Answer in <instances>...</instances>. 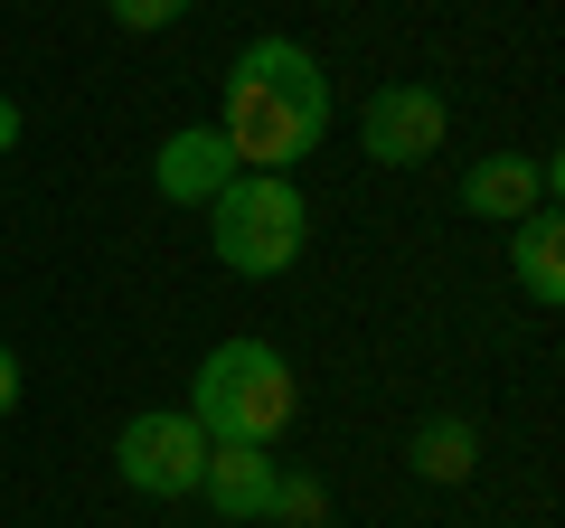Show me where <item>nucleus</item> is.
<instances>
[{"label": "nucleus", "mask_w": 565, "mask_h": 528, "mask_svg": "<svg viewBox=\"0 0 565 528\" xmlns=\"http://www.w3.org/2000/svg\"><path fill=\"white\" fill-rule=\"evenodd\" d=\"M217 133H226V151H236V170H274V180H292V170L321 151V133H330V76H321V57H311L302 39L236 47V66H226V85H217Z\"/></svg>", "instance_id": "obj_1"}, {"label": "nucleus", "mask_w": 565, "mask_h": 528, "mask_svg": "<svg viewBox=\"0 0 565 528\" xmlns=\"http://www.w3.org/2000/svg\"><path fill=\"white\" fill-rule=\"evenodd\" d=\"M189 415H199L207 444H274L302 415V378L264 340H217L199 359V378H189Z\"/></svg>", "instance_id": "obj_2"}, {"label": "nucleus", "mask_w": 565, "mask_h": 528, "mask_svg": "<svg viewBox=\"0 0 565 528\" xmlns=\"http://www.w3.org/2000/svg\"><path fill=\"white\" fill-rule=\"evenodd\" d=\"M207 245H217L226 274H282V264H302V245H311L302 189L274 180V170H236L207 199Z\"/></svg>", "instance_id": "obj_3"}, {"label": "nucleus", "mask_w": 565, "mask_h": 528, "mask_svg": "<svg viewBox=\"0 0 565 528\" xmlns=\"http://www.w3.org/2000/svg\"><path fill=\"white\" fill-rule=\"evenodd\" d=\"M114 472H122V490H141V500H189V490H199V472H207L199 415H189V406L132 415V425L114 434Z\"/></svg>", "instance_id": "obj_4"}, {"label": "nucleus", "mask_w": 565, "mask_h": 528, "mask_svg": "<svg viewBox=\"0 0 565 528\" xmlns=\"http://www.w3.org/2000/svg\"><path fill=\"white\" fill-rule=\"evenodd\" d=\"M444 133H452V114H444V95H434V85H377V95H367V114H359V142H367V161H377V170L434 161V151H444Z\"/></svg>", "instance_id": "obj_5"}, {"label": "nucleus", "mask_w": 565, "mask_h": 528, "mask_svg": "<svg viewBox=\"0 0 565 528\" xmlns=\"http://www.w3.org/2000/svg\"><path fill=\"white\" fill-rule=\"evenodd\" d=\"M556 189H565L556 151H490V161L462 170V208L490 218V226H519L527 208H556Z\"/></svg>", "instance_id": "obj_6"}, {"label": "nucleus", "mask_w": 565, "mask_h": 528, "mask_svg": "<svg viewBox=\"0 0 565 528\" xmlns=\"http://www.w3.org/2000/svg\"><path fill=\"white\" fill-rule=\"evenodd\" d=\"M226 180H236V151H226L217 123H180V133L151 151V189H161L170 208H207Z\"/></svg>", "instance_id": "obj_7"}, {"label": "nucleus", "mask_w": 565, "mask_h": 528, "mask_svg": "<svg viewBox=\"0 0 565 528\" xmlns=\"http://www.w3.org/2000/svg\"><path fill=\"white\" fill-rule=\"evenodd\" d=\"M199 490H207L217 519H264V509H274V453L264 444H207Z\"/></svg>", "instance_id": "obj_8"}, {"label": "nucleus", "mask_w": 565, "mask_h": 528, "mask_svg": "<svg viewBox=\"0 0 565 528\" xmlns=\"http://www.w3.org/2000/svg\"><path fill=\"white\" fill-rule=\"evenodd\" d=\"M509 264H519V293H527V303H565V218H556V208H527V218H519Z\"/></svg>", "instance_id": "obj_9"}, {"label": "nucleus", "mask_w": 565, "mask_h": 528, "mask_svg": "<svg viewBox=\"0 0 565 528\" xmlns=\"http://www.w3.org/2000/svg\"><path fill=\"white\" fill-rule=\"evenodd\" d=\"M405 472L415 482H471L481 472V434H471V415H424L415 425V444H405Z\"/></svg>", "instance_id": "obj_10"}, {"label": "nucleus", "mask_w": 565, "mask_h": 528, "mask_svg": "<svg viewBox=\"0 0 565 528\" xmlns=\"http://www.w3.org/2000/svg\"><path fill=\"white\" fill-rule=\"evenodd\" d=\"M264 519H282V528H321L330 519V490L311 482V472H274V509Z\"/></svg>", "instance_id": "obj_11"}, {"label": "nucleus", "mask_w": 565, "mask_h": 528, "mask_svg": "<svg viewBox=\"0 0 565 528\" xmlns=\"http://www.w3.org/2000/svg\"><path fill=\"white\" fill-rule=\"evenodd\" d=\"M104 20H114L122 39H161V29L189 20V0H104Z\"/></svg>", "instance_id": "obj_12"}, {"label": "nucleus", "mask_w": 565, "mask_h": 528, "mask_svg": "<svg viewBox=\"0 0 565 528\" xmlns=\"http://www.w3.org/2000/svg\"><path fill=\"white\" fill-rule=\"evenodd\" d=\"M20 387H29V378H20V349H10V340H0V415H10V406H20Z\"/></svg>", "instance_id": "obj_13"}, {"label": "nucleus", "mask_w": 565, "mask_h": 528, "mask_svg": "<svg viewBox=\"0 0 565 528\" xmlns=\"http://www.w3.org/2000/svg\"><path fill=\"white\" fill-rule=\"evenodd\" d=\"M20 151V95H0V161Z\"/></svg>", "instance_id": "obj_14"}]
</instances>
